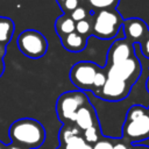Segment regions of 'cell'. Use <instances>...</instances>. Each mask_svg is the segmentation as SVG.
<instances>
[{
    "label": "cell",
    "mask_w": 149,
    "mask_h": 149,
    "mask_svg": "<svg viewBox=\"0 0 149 149\" xmlns=\"http://www.w3.org/2000/svg\"><path fill=\"white\" fill-rule=\"evenodd\" d=\"M81 149H93V147H92V146H91L90 143H87V142H86V143L84 144V147H83Z\"/></svg>",
    "instance_id": "cell-28"
},
{
    "label": "cell",
    "mask_w": 149,
    "mask_h": 149,
    "mask_svg": "<svg viewBox=\"0 0 149 149\" xmlns=\"http://www.w3.org/2000/svg\"><path fill=\"white\" fill-rule=\"evenodd\" d=\"M99 66L92 62H78L70 70V79L80 90H93V79Z\"/></svg>",
    "instance_id": "cell-7"
},
{
    "label": "cell",
    "mask_w": 149,
    "mask_h": 149,
    "mask_svg": "<svg viewBox=\"0 0 149 149\" xmlns=\"http://www.w3.org/2000/svg\"><path fill=\"white\" fill-rule=\"evenodd\" d=\"M122 28L126 38L133 44L134 43L140 44L149 34V28L147 23L139 17H130L123 20Z\"/></svg>",
    "instance_id": "cell-9"
},
{
    "label": "cell",
    "mask_w": 149,
    "mask_h": 149,
    "mask_svg": "<svg viewBox=\"0 0 149 149\" xmlns=\"http://www.w3.org/2000/svg\"><path fill=\"white\" fill-rule=\"evenodd\" d=\"M9 149H23V148H22L21 146H17V144H16V146H13V147H10Z\"/></svg>",
    "instance_id": "cell-30"
},
{
    "label": "cell",
    "mask_w": 149,
    "mask_h": 149,
    "mask_svg": "<svg viewBox=\"0 0 149 149\" xmlns=\"http://www.w3.org/2000/svg\"><path fill=\"white\" fill-rule=\"evenodd\" d=\"M93 149H113V140L112 139H99L94 143Z\"/></svg>",
    "instance_id": "cell-23"
},
{
    "label": "cell",
    "mask_w": 149,
    "mask_h": 149,
    "mask_svg": "<svg viewBox=\"0 0 149 149\" xmlns=\"http://www.w3.org/2000/svg\"><path fill=\"white\" fill-rule=\"evenodd\" d=\"M14 23L7 17H0V43H6L12 38Z\"/></svg>",
    "instance_id": "cell-14"
},
{
    "label": "cell",
    "mask_w": 149,
    "mask_h": 149,
    "mask_svg": "<svg viewBox=\"0 0 149 149\" xmlns=\"http://www.w3.org/2000/svg\"><path fill=\"white\" fill-rule=\"evenodd\" d=\"M61 3H62L63 9L70 13L78 7V0H63Z\"/></svg>",
    "instance_id": "cell-25"
},
{
    "label": "cell",
    "mask_w": 149,
    "mask_h": 149,
    "mask_svg": "<svg viewBox=\"0 0 149 149\" xmlns=\"http://www.w3.org/2000/svg\"><path fill=\"white\" fill-rule=\"evenodd\" d=\"M106 80H107L106 72L99 70L97 72V74L94 76V79H93V90H94V92L98 91V90H100L104 86V84L106 83Z\"/></svg>",
    "instance_id": "cell-20"
},
{
    "label": "cell",
    "mask_w": 149,
    "mask_h": 149,
    "mask_svg": "<svg viewBox=\"0 0 149 149\" xmlns=\"http://www.w3.org/2000/svg\"><path fill=\"white\" fill-rule=\"evenodd\" d=\"M141 72H142L141 63H140L139 58L136 57V55L123 61V62L108 65L107 70H106L107 78L123 80V81H127L128 84H130L132 86L140 78Z\"/></svg>",
    "instance_id": "cell-5"
},
{
    "label": "cell",
    "mask_w": 149,
    "mask_h": 149,
    "mask_svg": "<svg viewBox=\"0 0 149 149\" xmlns=\"http://www.w3.org/2000/svg\"><path fill=\"white\" fill-rule=\"evenodd\" d=\"M88 104V99L86 94L81 91H69L59 95L57 104H56V111L57 115L62 121L70 120L74 121V116L77 111Z\"/></svg>",
    "instance_id": "cell-4"
},
{
    "label": "cell",
    "mask_w": 149,
    "mask_h": 149,
    "mask_svg": "<svg viewBox=\"0 0 149 149\" xmlns=\"http://www.w3.org/2000/svg\"><path fill=\"white\" fill-rule=\"evenodd\" d=\"M141 45V51L143 54V56H146L147 58H149V34L147 35V37L140 43Z\"/></svg>",
    "instance_id": "cell-26"
},
{
    "label": "cell",
    "mask_w": 149,
    "mask_h": 149,
    "mask_svg": "<svg viewBox=\"0 0 149 149\" xmlns=\"http://www.w3.org/2000/svg\"><path fill=\"white\" fill-rule=\"evenodd\" d=\"M16 43L20 51L29 58H41L48 50V42L45 37L34 29L22 31L19 35Z\"/></svg>",
    "instance_id": "cell-3"
},
{
    "label": "cell",
    "mask_w": 149,
    "mask_h": 149,
    "mask_svg": "<svg viewBox=\"0 0 149 149\" xmlns=\"http://www.w3.org/2000/svg\"><path fill=\"white\" fill-rule=\"evenodd\" d=\"M122 137L130 143H139L149 139V112L133 120H125Z\"/></svg>",
    "instance_id": "cell-6"
},
{
    "label": "cell",
    "mask_w": 149,
    "mask_h": 149,
    "mask_svg": "<svg viewBox=\"0 0 149 149\" xmlns=\"http://www.w3.org/2000/svg\"><path fill=\"white\" fill-rule=\"evenodd\" d=\"M123 19L116 8L100 9L95 13L92 23V34L101 40H109L118 35Z\"/></svg>",
    "instance_id": "cell-2"
},
{
    "label": "cell",
    "mask_w": 149,
    "mask_h": 149,
    "mask_svg": "<svg viewBox=\"0 0 149 149\" xmlns=\"http://www.w3.org/2000/svg\"><path fill=\"white\" fill-rule=\"evenodd\" d=\"M85 143H86V141H85L81 136L74 135V136H72L70 140H68V141L64 143V144H65L64 149H81Z\"/></svg>",
    "instance_id": "cell-18"
},
{
    "label": "cell",
    "mask_w": 149,
    "mask_h": 149,
    "mask_svg": "<svg viewBox=\"0 0 149 149\" xmlns=\"http://www.w3.org/2000/svg\"><path fill=\"white\" fill-rule=\"evenodd\" d=\"M120 0H88L90 5L95 9H112L116 8Z\"/></svg>",
    "instance_id": "cell-15"
},
{
    "label": "cell",
    "mask_w": 149,
    "mask_h": 149,
    "mask_svg": "<svg viewBox=\"0 0 149 149\" xmlns=\"http://www.w3.org/2000/svg\"><path fill=\"white\" fill-rule=\"evenodd\" d=\"M91 31H92V23L88 20L84 19L81 21L76 22V33H78V34H80V35L86 37Z\"/></svg>",
    "instance_id": "cell-19"
},
{
    "label": "cell",
    "mask_w": 149,
    "mask_h": 149,
    "mask_svg": "<svg viewBox=\"0 0 149 149\" xmlns=\"http://www.w3.org/2000/svg\"><path fill=\"white\" fill-rule=\"evenodd\" d=\"M135 56V50L133 47V43L129 42L127 38L116 40L109 48L107 54V64H116L120 62H123L130 57Z\"/></svg>",
    "instance_id": "cell-10"
},
{
    "label": "cell",
    "mask_w": 149,
    "mask_h": 149,
    "mask_svg": "<svg viewBox=\"0 0 149 149\" xmlns=\"http://www.w3.org/2000/svg\"><path fill=\"white\" fill-rule=\"evenodd\" d=\"M2 72H3V64H2V62L0 61V76L2 74Z\"/></svg>",
    "instance_id": "cell-29"
},
{
    "label": "cell",
    "mask_w": 149,
    "mask_h": 149,
    "mask_svg": "<svg viewBox=\"0 0 149 149\" xmlns=\"http://www.w3.org/2000/svg\"><path fill=\"white\" fill-rule=\"evenodd\" d=\"M146 88H147V91L149 92V77H148V79H147V81H146Z\"/></svg>",
    "instance_id": "cell-31"
},
{
    "label": "cell",
    "mask_w": 149,
    "mask_h": 149,
    "mask_svg": "<svg viewBox=\"0 0 149 149\" xmlns=\"http://www.w3.org/2000/svg\"><path fill=\"white\" fill-rule=\"evenodd\" d=\"M12 141L26 149L38 148L45 139V130L41 122L34 119H20L12 123L9 128Z\"/></svg>",
    "instance_id": "cell-1"
},
{
    "label": "cell",
    "mask_w": 149,
    "mask_h": 149,
    "mask_svg": "<svg viewBox=\"0 0 149 149\" xmlns=\"http://www.w3.org/2000/svg\"><path fill=\"white\" fill-rule=\"evenodd\" d=\"M55 27H56L57 34L61 37L76 31V22L71 19V16H66V15L59 16L55 23Z\"/></svg>",
    "instance_id": "cell-13"
},
{
    "label": "cell",
    "mask_w": 149,
    "mask_h": 149,
    "mask_svg": "<svg viewBox=\"0 0 149 149\" xmlns=\"http://www.w3.org/2000/svg\"><path fill=\"white\" fill-rule=\"evenodd\" d=\"M0 149H1V148H0Z\"/></svg>",
    "instance_id": "cell-33"
},
{
    "label": "cell",
    "mask_w": 149,
    "mask_h": 149,
    "mask_svg": "<svg viewBox=\"0 0 149 149\" xmlns=\"http://www.w3.org/2000/svg\"><path fill=\"white\" fill-rule=\"evenodd\" d=\"M62 38V43H63V47L69 50V51H72V52H78V51H81L85 47H86V37L73 31L71 34H68Z\"/></svg>",
    "instance_id": "cell-12"
},
{
    "label": "cell",
    "mask_w": 149,
    "mask_h": 149,
    "mask_svg": "<svg viewBox=\"0 0 149 149\" xmlns=\"http://www.w3.org/2000/svg\"><path fill=\"white\" fill-rule=\"evenodd\" d=\"M84 137H85V141L87 143H95L100 139L99 127L97 125H94V126L85 129L84 130Z\"/></svg>",
    "instance_id": "cell-16"
},
{
    "label": "cell",
    "mask_w": 149,
    "mask_h": 149,
    "mask_svg": "<svg viewBox=\"0 0 149 149\" xmlns=\"http://www.w3.org/2000/svg\"><path fill=\"white\" fill-rule=\"evenodd\" d=\"M74 122H76L77 127L81 130H85V129L97 125L95 113H94V109L91 107L90 104L81 106L77 111L76 116H74Z\"/></svg>",
    "instance_id": "cell-11"
},
{
    "label": "cell",
    "mask_w": 149,
    "mask_h": 149,
    "mask_svg": "<svg viewBox=\"0 0 149 149\" xmlns=\"http://www.w3.org/2000/svg\"><path fill=\"white\" fill-rule=\"evenodd\" d=\"M132 143L128 142L127 140L122 139H118L115 142H113V149H132Z\"/></svg>",
    "instance_id": "cell-24"
},
{
    "label": "cell",
    "mask_w": 149,
    "mask_h": 149,
    "mask_svg": "<svg viewBox=\"0 0 149 149\" xmlns=\"http://www.w3.org/2000/svg\"><path fill=\"white\" fill-rule=\"evenodd\" d=\"M132 149H149L148 146H143V144H133Z\"/></svg>",
    "instance_id": "cell-27"
},
{
    "label": "cell",
    "mask_w": 149,
    "mask_h": 149,
    "mask_svg": "<svg viewBox=\"0 0 149 149\" xmlns=\"http://www.w3.org/2000/svg\"><path fill=\"white\" fill-rule=\"evenodd\" d=\"M148 112H149V107H148Z\"/></svg>",
    "instance_id": "cell-32"
},
{
    "label": "cell",
    "mask_w": 149,
    "mask_h": 149,
    "mask_svg": "<svg viewBox=\"0 0 149 149\" xmlns=\"http://www.w3.org/2000/svg\"><path fill=\"white\" fill-rule=\"evenodd\" d=\"M70 16H71V19H72L74 22H78V21H81V20L86 19V16H87V10H86L84 7H79V6H78L74 10L71 12Z\"/></svg>",
    "instance_id": "cell-21"
},
{
    "label": "cell",
    "mask_w": 149,
    "mask_h": 149,
    "mask_svg": "<svg viewBox=\"0 0 149 149\" xmlns=\"http://www.w3.org/2000/svg\"><path fill=\"white\" fill-rule=\"evenodd\" d=\"M130 88L132 85L127 81L114 78H107L104 86L100 90L95 91V95L107 101H120L128 97Z\"/></svg>",
    "instance_id": "cell-8"
},
{
    "label": "cell",
    "mask_w": 149,
    "mask_h": 149,
    "mask_svg": "<svg viewBox=\"0 0 149 149\" xmlns=\"http://www.w3.org/2000/svg\"><path fill=\"white\" fill-rule=\"evenodd\" d=\"M147 112H148V108H146L144 106H142V105H133L127 111V114H126V119L125 120H133L135 118H139V116L146 114Z\"/></svg>",
    "instance_id": "cell-17"
},
{
    "label": "cell",
    "mask_w": 149,
    "mask_h": 149,
    "mask_svg": "<svg viewBox=\"0 0 149 149\" xmlns=\"http://www.w3.org/2000/svg\"><path fill=\"white\" fill-rule=\"evenodd\" d=\"M74 135H78V129L77 128H68V127H65L61 132V140H62L63 143H65L68 140H70Z\"/></svg>",
    "instance_id": "cell-22"
}]
</instances>
